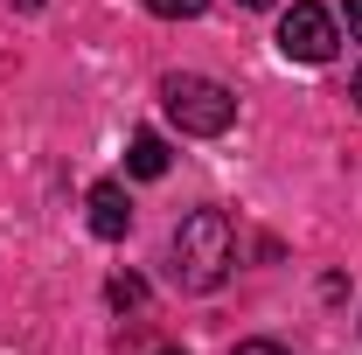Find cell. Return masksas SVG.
<instances>
[{"instance_id":"cell-7","label":"cell","mask_w":362,"mask_h":355,"mask_svg":"<svg viewBox=\"0 0 362 355\" xmlns=\"http://www.w3.org/2000/svg\"><path fill=\"white\" fill-rule=\"evenodd\" d=\"M139 300H146V286H139L133 272H126V279H112V307H139Z\"/></svg>"},{"instance_id":"cell-4","label":"cell","mask_w":362,"mask_h":355,"mask_svg":"<svg viewBox=\"0 0 362 355\" xmlns=\"http://www.w3.org/2000/svg\"><path fill=\"white\" fill-rule=\"evenodd\" d=\"M84 209H90V230H98V237H112V244L133 230V202H126V188H119V181H98V188L84 195Z\"/></svg>"},{"instance_id":"cell-13","label":"cell","mask_w":362,"mask_h":355,"mask_svg":"<svg viewBox=\"0 0 362 355\" xmlns=\"http://www.w3.org/2000/svg\"><path fill=\"white\" fill-rule=\"evenodd\" d=\"M160 355H181V349H160Z\"/></svg>"},{"instance_id":"cell-2","label":"cell","mask_w":362,"mask_h":355,"mask_svg":"<svg viewBox=\"0 0 362 355\" xmlns=\"http://www.w3.org/2000/svg\"><path fill=\"white\" fill-rule=\"evenodd\" d=\"M160 105H168V119L181 133H195V139H223L237 126V91L216 84V77H195V70L160 77Z\"/></svg>"},{"instance_id":"cell-1","label":"cell","mask_w":362,"mask_h":355,"mask_svg":"<svg viewBox=\"0 0 362 355\" xmlns=\"http://www.w3.org/2000/svg\"><path fill=\"white\" fill-rule=\"evenodd\" d=\"M237 265V230H230L223 209H195V216H181L175 230V286L188 293H216Z\"/></svg>"},{"instance_id":"cell-10","label":"cell","mask_w":362,"mask_h":355,"mask_svg":"<svg viewBox=\"0 0 362 355\" xmlns=\"http://www.w3.org/2000/svg\"><path fill=\"white\" fill-rule=\"evenodd\" d=\"M349 98H356V105H362V70H356V84H349Z\"/></svg>"},{"instance_id":"cell-11","label":"cell","mask_w":362,"mask_h":355,"mask_svg":"<svg viewBox=\"0 0 362 355\" xmlns=\"http://www.w3.org/2000/svg\"><path fill=\"white\" fill-rule=\"evenodd\" d=\"M237 7H279V0H237Z\"/></svg>"},{"instance_id":"cell-3","label":"cell","mask_w":362,"mask_h":355,"mask_svg":"<svg viewBox=\"0 0 362 355\" xmlns=\"http://www.w3.org/2000/svg\"><path fill=\"white\" fill-rule=\"evenodd\" d=\"M279 49H286L293 63H334L341 28H334V14H327V7L300 0V7H286V14H279Z\"/></svg>"},{"instance_id":"cell-12","label":"cell","mask_w":362,"mask_h":355,"mask_svg":"<svg viewBox=\"0 0 362 355\" xmlns=\"http://www.w3.org/2000/svg\"><path fill=\"white\" fill-rule=\"evenodd\" d=\"M14 7H42V0H14Z\"/></svg>"},{"instance_id":"cell-5","label":"cell","mask_w":362,"mask_h":355,"mask_svg":"<svg viewBox=\"0 0 362 355\" xmlns=\"http://www.w3.org/2000/svg\"><path fill=\"white\" fill-rule=\"evenodd\" d=\"M126 175L160 181V175H168V139H160V133H133V146H126Z\"/></svg>"},{"instance_id":"cell-9","label":"cell","mask_w":362,"mask_h":355,"mask_svg":"<svg viewBox=\"0 0 362 355\" xmlns=\"http://www.w3.org/2000/svg\"><path fill=\"white\" fill-rule=\"evenodd\" d=\"M341 14H349V42H362V0H349Z\"/></svg>"},{"instance_id":"cell-8","label":"cell","mask_w":362,"mask_h":355,"mask_svg":"<svg viewBox=\"0 0 362 355\" xmlns=\"http://www.w3.org/2000/svg\"><path fill=\"white\" fill-rule=\"evenodd\" d=\"M237 355H293V349H279V342H237Z\"/></svg>"},{"instance_id":"cell-6","label":"cell","mask_w":362,"mask_h":355,"mask_svg":"<svg viewBox=\"0 0 362 355\" xmlns=\"http://www.w3.org/2000/svg\"><path fill=\"white\" fill-rule=\"evenodd\" d=\"M139 7H146V14H160V21H195L209 0H139Z\"/></svg>"}]
</instances>
